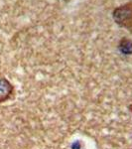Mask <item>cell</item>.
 <instances>
[{"label":"cell","mask_w":132,"mask_h":149,"mask_svg":"<svg viewBox=\"0 0 132 149\" xmlns=\"http://www.w3.org/2000/svg\"><path fill=\"white\" fill-rule=\"evenodd\" d=\"M114 20L118 25L132 33V4L128 3L115 9L113 13Z\"/></svg>","instance_id":"obj_1"},{"label":"cell","mask_w":132,"mask_h":149,"mask_svg":"<svg viewBox=\"0 0 132 149\" xmlns=\"http://www.w3.org/2000/svg\"><path fill=\"white\" fill-rule=\"evenodd\" d=\"M13 93L14 88L12 84L3 76H0V103L10 100Z\"/></svg>","instance_id":"obj_2"}]
</instances>
